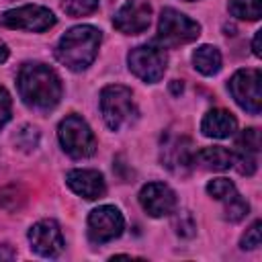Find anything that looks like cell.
<instances>
[{
	"label": "cell",
	"instance_id": "obj_15",
	"mask_svg": "<svg viewBox=\"0 0 262 262\" xmlns=\"http://www.w3.org/2000/svg\"><path fill=\"white\" fill-rule=\"evenodd\" d=\"M237 129V121L231 113L223 111V108H213L209 111L205 117H203V123H201V131L203 135L207 137H213V139H225L229 135H233Z\"/></svg>",
	"mask_w": 262,
	"mask_h": 262
},
{
	"label": "cell",
	"instance_id": "obj_14",
	"mask_svg": "<svg viewBox=\"0 0 262 262\" xmlns=\"http://www.w3.org/2000/svg\"><path fill=\"white\" fill-rule=\"evenodd\" d=\"M66 182L76 194H80L88 201L100 199L106 192L104 178L98 170H70L66 174Z\"/></svg>",
	"mask_w": 262,
	"mask_h": 262
},
{
	"label": "cell",
	"instance_id": "obj_25",
	"mask_svg": "<svg viewBox=\"0 0 262 262\" xmlns=\"http://www.w3.org/2000/svg\"><path fill=\"white\" fill-rule=\"evenodd\" d=\"M235 147H237V149H248V151L260 154V131L254 129V127L242 131V135H239L237 141H235Z\"/></svg>",
	"mask_w": 262,
	"mask_h": 262
},
{
	"label": "cell",
	"instance_id": "obj_29",
	"mask_svg": "<svg viewBox=\"0 0 262 262\" xmlns=\"http://www.w3.org/2000/svg\"><path fill=\"white\" fill-rule=\"evenodd\" d=\"M260 37H262V31H258V33L254 35V41H252V51H254L256 57L262 55V51H260Z\"/></svg>",
	"mask_w": 262,
	"mask_h": 262
},
{
	"label": "cell",
	"instance_id": "obj_31",
	"mask_svg": "<svg viewBox=\"0 0 262 262\" xmlns=\"http://www.w3.org/2000/svg\"><path fill=\"white\" fill-rule=\"evenodd\" d=\"M6 57H8V47L0 41V63H2V61H6Z\"/></svg>",
	"mask_w": 262,
	"mask_h": 262
},
{
	"label": "cell",
	"instance_id": "obj_2",
	"mask_svg": "<svg viewBox=\"0 0 262 262\" xmlns=\"http://www.w3.org/2000/svg\"><path fill=\"white\" fill-rule=\"evenodd\" d=\"M98 45H100V31L90 25H80L70 29L59 39L55 47V57L66 68L74 72H82L94 61L98 53Z\"/></svg>",
	"mask_w": 262,
	"mask_h": 262
},
{
	"label": "cell",
	"instance_id": "obj_16",
	"mask_svg": "<svg viewBox=\"0 0 262 262\" xmlns=\"http://www.w3.org/2000/svg\"><path fill=\"white\" fill-rule=\"evenodd\" d=\"M192 166H199V168L211 170V172H221V170H227L233 166V156L229 149H225L221 145L203 147L201 151L194 154Z\"/></svg>",
	"mask_w": 262,
	"mask_h": 262
},
{
	"label": "cell",
	"instance_id": "obj_1",
	"mask_svg": "<svg viewBox=\"0 0 262 262\" xmlns=\"http://www.w3.org/2000/svg\"><path fill=\"white\" fill-rule=\"evenodd\" d=\"M16 82L20 98L33 108H53L61 98L59 76L45 63H25L18 72Z\"/></svg>",
	"mask_w": 262,
	"mask_h": 262
},
{
	"label": "cell",
	"instance_id": "obj_23",
	"mask_svg": "<svg viewBox=\"0 0 262 262\" xmlns=\"http://www.w3.org/2000/svg\"><path fill=\"white\" fill-rule=\"evenodd\" d=\"M207 192H209V196H213V199H217V201H225L229 194L235 192V186H233V182L227 180V178H213V180L207 184Z\"/></svg>",
	"mask_w": 262,
	"mask_h": 262
},
{
	"label": "cell",
	"instance_id": "obj_10",
	"mask_svg": "<svg viewBox=\"0 0 262 262\" xmlns=\"http://www.w3.org/2000/svg\"><path fill=\"white\" fill-rule=\"evenodd\" d=\"M31 248L43 258H55L63 250V235L53 219H43L29 229Z\"/></svg>",
	"mask_w": 262,
	"mask_h": 262
},
{
	"label": "cell",
	"instance_id": "obj_7",
	"mask_svg": "<svg viewBox=\"0 0 262 262\" xmlns=\"http://www.w3.org/2000/svg\"><path fill=\"white\" fill-rule=\"evenodd\" d=\"M229 92L248 113L258 115L262 108V74L260 70H239L229 80Z\"/></svg>",
	"mask_w": 262,
	"mask_h": 262
},
{
	"label": "cell",
	"instance_id": "obj_17",
	"mask_svg": "<svg viewBox=\"0 0 262 262\" xmlns=\"http://www.w3.org/2000/svg\"><path fill=\"white\" fill-rule=\"evenodd\" d=\"M192 63L194 68L205 74V76H213L221 70V53L217 47L213 45H201L194 53H192Z\"/></svg>",
	"mask_w": 262,
	"mask_h": 262
},
{
	"label": "cell",
	"instance_id": "obj_22",
	"mask_svg": "<svg viewBox=\"0 0 262 262\" xmlns=\"http://www.w3.org/2000/svg\"><path fill=\"white\" fill-rule=\"evenodd\" d=\"M61 8L72 16L90 14L98 8V0H61Z\"/></svg>",
	"mask_w": 262,
	"mask_h": 262
},
{
	"label": "cell",
	"instance_id": "obj_4",
	"mask_svg": "<svg viewBox=\"0 0 262 262\" xmlns=\"http://www.w3.org/2000/svg\"><path fill=\"white\" fill-rule=\"evenodd\" d=\"M57 137H59V143L63 147V151L76 160H82V158H88L94 154L96 149V139H94V133L90 131L88 123L78 117V115H68L59 127H57Z\"/></svg>",
	"mask_w": 262,
	"mask_h": 262
},
{
	"label": "cell",
	"instance_id": "obj_13",
	"mask_svg": "<svg viewBox=\"0 0 262 262\" xmlns=\"http://www.w3.org/2000/svg\"><path fill=\"white\" fill-rule=\"evenodd\" d=\"M192 143L188 137H174L162 147V162L174 174H186L192 168Z\"/></svg>",
	"mask_w": 262,
	"mask_h": 262
},
{
	"label": "cell",
	"instance_id": "obj_11",
	"mask_svg": "<svg viewBox=\"0 0 262 262\" xmlns=\"http://www.w3.org/2000/svg\"><path fill=\"white\" fill-rule=\"evenodd\" d=\"M151 20V8L143 0H129L125 2L113 16V25L117 31L125 35H137L143 33L149 27Z\"/></svg>",
	"mask_w": 262,
	"mask_h": 262
},
{
	"label": "cell",
	"instance_id": "obj_27",
	"mask_svg": "<svg viewBox=\"0 0 262 262\" xmlns=\"http://www.w3.org/2000/svg\"><path fill=\"white\" fill-rule=\"evenodd\" d=\"M10 108H12L10 94L6 92V88L0 86V129L8 123V119H10Z\"/></svg>",
	"mask_w": 262,
	"mask_h": 262
},
{
	"label": "cell",
	"instance_id": "obj_12",
	"mask_svg": "<svg viewBox=\"0 0 262 262\" xmlns=\"http://www.w3.org/2000/svg\"><path fill=\"white\" fill-rule=\"evenodd\" d=\"M139 203L151 217H164L176 209V194L164 182H149L141 188Z\"/></svg>",
	"mask_w": 262,
	"mask_h": 262
},
{
	"label": "cell",
	"instance_id": "obj_26",
	"mask_svg": "<svg viewBox=\"0 0 262 262\" xmlns=\"http://www.w3.org/2000/svg\"><path fill=\"white\" fill-rule=\"evenodd\" d=\"M260 227H262V223L260 221H254L248 229H246V233L242 235V248L244 250H254V248H258L260 246Z\"/></svg>",
	"mask_w": 262,
	"mask_h": 262
},
{
	"label": "cell",
	"instance_id": "obj_9",
	"mask_svg": "<svg viewBox=\"0 0 262 262\" xmlns=\"http://www.w3.org/2000/svg\"><path fill=\"white\" fill-rule=\"evenodd\" d=\"M123 227L125 221L117 207L102 205L88 215V235L96 244H104L119 237L123 233Z\"/></svg>",
	"mask_w": 262,
	"mask_h": 262
},
{
	"label": "cell",
	"instance_id": "obj_24",
	"mask_svg": "<svg viewBox=\"0 0 262 262\" xmlns=\"http://www.w3.org/2000/svg\"><path fill=\"white\" fill-rule=\"evenodd\" d=\"M25 201L20 186H4L0 188V209H16Z\"/></svg>",
	"mask_w": 262,
	"mask_h": 262
},
{
	"label": "cell",
	"instance_id": "obj_19",
	"mask_svg": "<svg viewBox=\"0 0 262 262\" xmlns=\"http://www.w3.org/2000/svg\"><path fill=\"white\" fill-rule=\"evenodd\" d=\"M248 211H250V205L237 194V192H233V194H229L227 199H225V209H223V217L227 219V221H242L246 215H248Z\"/></svg>",
	"mask_w": 262,
	"mask_h": 262
},
{
	"label": "cell",
	"instance_id": "obj_30",
	"mask_svg": "<svg viewBox=\"0 0 262 262\" xmlns=\"http://www.w3.org/2000/svg\"><path fill=\"white\" fill-rule=\"evenodd\" d=\"M170 88H172V92H174V94H180V92H182V82H178V80H172Z\"/></svg>",
	"mask_w": 262,
	"mask_h": 262
},
{
	"label": "cell",
	"instance_id": "obj_5",
	"mask_svg": "<svg viewBox=\"0 0 262 262\" xmlns=\"http://www.w3.org/2000/svg\"><path fill=\"white\" fill-rule=\"evenodd\" d=\"M201 35V25L186 14L174 10V8H164L160 14L158 23V43L164 47H176L194 41Z\"/></svg>",
	"mask_w": 262,
	"mask_h": 262
},
{
	"label": "cell",
	"instance_id": "obj_20",
	"mask_svg": "<svg viewBox=\"0 0 262 262\" xmlns=\"http://www.w3.org/2000/svg\"><path fill=\"white\" fill-rule=\"evenodd\" d=\"M233 156V164L237 168L239 174H246V176H252L258 168V154L254 151H248V149H237L231 154Z\"/></svg>",
	"mask_w": 262,
	"mask_h": 262
},
{
	"label": "cell",
	"instance_id": "obj_18",
	"mask_svg": "<svg viewBox=\"0 0 262 262\" xmlns=\"http://www.w3.org/2000/svg\"><path fill=\"white\" fill-rule=\"evenodd\" d=\"M229 12L244 20H258L262 16V2L260 0H231Z\"/></svg>",
	"mask_w": 262,
	"mask_h": 262
},
{
	"label": "cell",
	"instance_id": "obj_8",
	"mask_svg": "<svg viewBox=\"0 0 262 262\" xmlns=\"http://www.w3.org/2000/svg\"><path fill=\"white\" fill-rule=\"evenodd\" d=\"M0 20H2V25L10 27V29H25V31L41 33L55 25V14L45 6L27 4V6L6 10Z\"/></svg>",
	"mask_w": 262,
	"mask_h": 262
},
{
	"label": "cell",
	"instance_id": "obj_21",
	"mask_svg": "<svg viewBox=\"0 0 262 262\" xmlns=\"http://www.w3.org/2000/svg\"><path fill=\"white\" fill-rule=\"evenodd\" d=\"M172 225H174V229H176V233L180 237H192L194 231H196V223L192 219V213L186 211V209L176 211V215L172 219Z\"/></svg>",
	"mask_w": 262,
	"mask_h": 262
},
{
	"label": "cell",
	"instance_id": "obj_3",
	"mask_svg": "<svg viewBox=\"0 0 262 262\" xmlns=\"http://www.w3.org/2000/svg\"><path fill=\"white\" fill-rule=\"evenodd\" d=\"M100 113L108 129L119 131L137 119V108L129 88L111 84L100 92Z\"/></svg>",
	"mask_w": 262,
	"mask_h": 262
},
{
	"label": "cell",
	"instance_id": "obj_28",
	"mask_svg": "<svg viewBox=\"0 0 262 262\" xmlns=\"http://www.w3.org/2000/svg\"><path fill=\"white\" fill-rule=\"evenodd\" d=\"M16 254H14V250L10 248V246H6V244H2L0 246V260H12Z\"/></svg>",
	"mask_w": 262,
	"mask_h": 262
},
{
	"label": "cell",
	"instance_id": "obj_6",
	"mask_svg": "<svg viewBox=\"0 0 262 262\" xmlns=\"http://www.w3.org/2000/svg\"><path fill=\"white\" fill-rule=\"evenodd\" d=\"M127 63H129V70L143 82H158L166 72L168 57L164 53V47L139 45L129 51Z\"/></svg>",
	"mask_w": 262,
	"mask_h": 262
}]
</instances>
